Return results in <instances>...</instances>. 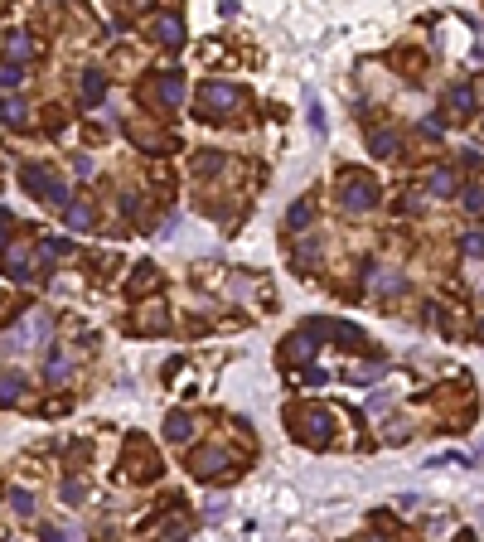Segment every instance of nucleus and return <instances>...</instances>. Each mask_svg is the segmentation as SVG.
Instances as JSON below:
<instances>
[{
    "mask_svg": "<svg viewBox=\"0 0 484 542\" xmlns=\"http://www.w3.org/2000/svg\"><path fill=\"white\" fill-rule=\"evenodd\" d=\"M20 184H25L34 199L54 204V209H63V204H68V189H63V179H58L54 170H44V165H25V170H20Z\"/></svg>",
    "mask_w": 484,
    "mask_h": 542,
    "instance_id": "1",
    "label": "nucleus"
},
{
    "mask_svg": "<svg viewBox=\"0 0 484 542\" xmlns=\"http://www.w3.org/2000/svg\"><path fill=\"white\" fill-rule=\"evenodd\" d=\"M339 199H344V209L349 214H368V209H378V184L368 179V175H344V189H339Z\"/></svg>",
    "mask_w": 484,
    "mask_h": 542,
    "instance_id": "2",
    "label": "nucleus"
},
{
    "mask_svg": "<svg viewBox=\"0 0 484 542\" xmlns=\"http://www.w3.org/2000/svg\"><path fill=\"white\" fill-rule=\"evenodd\" d=\"M199 107H204V116L233 111L238 107V87H228V82H204V87H199Z\"/></svg>",
    "mask_w": 484,
    "mask_h": 542,
    "instance_id": "3",
    "label": "nucleus"
},
{
    "mask_svg": "<svg viewBox=\"0 0 484 542\" xmlns=\"http://www.w3.org/2000/svg\"><path fill=\"white\" fill-rule=\"evenodd\" d=\"M228 460H233V455H228V450H214V446H209V450H194V455H189V475H194V480H218V475L228 470Z\"/></svg>",
    "mask_w": 484,
    "mask_h": 542,
    "instance_id": "4",
    "label": "nucleus"
},
{
    "mask_svg": "<svg viewBox=\"0 0 484 542\" xmlns=\"http://www.w3.org/2000/svg\"><path fill=\"white\" fill-rule=\"evenodd\" d=\"M296 436L310 446H329V411H296Z\"/></svg>",
    "mask_w": 484,
    "mask_h": 542,
    "instance_id": "5",
    "label": "nucleus"
},
{
    "mask_svg": "<svg viewBox=\"0 0 484 542\" xmlns=\"http://www.w3.org/2000/svg\"><path fill=\"white\" fill-rule=\"evenodd\" d=\"M0 54L10 58V63H29V58L39 54V44L29 39L25 29H10V34H0Z\"/></svg>",
    "mask_w": 484,
    "mask_h": 542,
    "instance_id": "6",
    "label": "nucleus"
},
{
    "mask_svg": "<svg viewBox=\"0 0 484 542\" xmlns=\"http://www.w3.org/2000/svg\"><path fill=\"white\" fill-rule=\"evenodd\" d=\"M150 97H155L160 107H180V97H185V78H180V73H160V82L150 87Z\"/></svg>",
    "mask_w": 484,
    "mask_h": 542,
    "instance_id": "7",
    "label": "nucleus"
},
{
    "mask_svg": "<svg viewBox=\"0 0 484 542\" xmlns=\"http://www.w3.org/2000/svg\"><path fill=\"white\" fill-rule=\"evenodd\" d=\"M150 34L160 39L165 49H180V44H185V25H180L175 15H160V20H150Z\"/></svg>",
    "mask_w": 484,
    "mask_h": 542,
    "instance_id": "8",
    "label": "nucleus"
},
{
    "mask_svg": "<svg viewBox=\"0 0 484 542\" xmlns=\"http://www.w3.org/2000/svg\"><path fill=\"white\" fill-rule=\"evenodd\" d=\"M446 107L456 111V116H470V111H475V87H465V82H456V87L446 92Z\"/></svg>",
    "mask_w": 484,
    "mask_h": 542,
    "instance_id": "9",
    "label": "nucleus"
},
{
    "mask_svg": "<svg viewBox=\"0 0 484 542\" xmlns=\"http://www.w3.org/2000/svg\"><path fill=\"white\" fill-rule=\"evenodd\" d=\"M102 92H107V73H82V107H97L102 102Z\"/></svg>",
    "mask_w": 484,
    "mask_h": 542,
    "instance_id": "10",
    "label": "nucleus"
},
{
    "mask_svg": "<svg viewBox=\"0 0 484 542\" xmlns=\"http://www.w3.org/2000/svg\"><path fill=\"white\" fill-rule=\"evenodd\" d=\"M5 271H10L15 281H29V252L25 247H10V252H5Z\"/></svg>",
    "mask_w": 484,
    "mask_h": 542,
    "instance_id": "11",
    "label": "nucleus"
},
{
    "mask_svg": "<svg viewBox=\"0 0 484 542\" xmlns=\"http://www.w3.org/2000/svg\"><path fill=\"white\" fill-rule=\"evenodd\" d=\"M155 281H160V271L150 267V262H141V271H136V276H131V286H126V296H141V291H150Z\"/></svg>",
    "mask_w": 484,
    "mask_h": 542,
    "instance_id": "12",
    "label": "nucleus"
},
{
    "mask_svg": "<svg viewBox=\"0 0 484 542\" xmlns=\"http://www.w3.org/2000/svg\"><path fill=\"white\" fill-rule=\"evenodd\" d=\"M368 150H373L378 160L397 155V136H392V131H373V136H368Z\"/></svg>",
    "mask_w": 484,
    "mask_h": 542,
    "instance_id": "13",
    "label": "nucleus"
},
{
    "mask_svg": "<svg viewBox=\"0 0 484 542\" xmlns=\"http://www.w3.org/2000/svg\"><path fill=\"white\" fill-rule=\"evenodd\" d=\"M427 189L441 194V199H446V194H456V175H451V170H431V175H427Z\"/></svg>",
    "mask_w": 484,
    "mask_h": 542,
    "instance_id": "14",
    "label": "nucleus"
},
{
    "mask_svg": "<svg viewBox=\"0 0 484 542\" xmlns=\"http://www.w3.org/2000/svg\"><path fill=\"white\" fill-rule=\"evenodd\" d=\"M68 228H92V204H63Z\"/></svg>",
    "mask_w": 484,
    "mask_h": 542,
    "instance_id": "15",
    "label": "nucleus"
},
{
    "mask_svg": "<svg viewBox=\"0 0 484 542\" xmlns=\"http://www.w3.org/2000/svg\"><path fill=\"white\" fill-rule=\"evenodd\" d=\"M218 170H223V150H204L194 160V175H218Z\"/></svg>",
    "mask_w": 484,
    "mask_h": 542,
    "instance_id": "16",
    "label": "nucleus"
},
{
    "mask_svg": "<svg viewBox=\"0 0 484 542\" xmlns=\"http://www.w3.org/2000/svg\"><path fill=\"white\" fill-rule=\"evenodd\" d=\"M0 402L5 406L20 402V378H15V373H0Z\"/></svg>",
    "mask_w": 484,
    "mask_h": 542,
    "instance_id": "17",
    "label": "nucleus"
},
{
    "mask_svg": "<svg viewBox=\"0 0 484 542\" xmlns=\"http://www.w3.org/2000/svg\"><path fill=\"white\" fill-rule=\"evenodd\" d=\"M165 436H170V441H189V416H185V411H175V416H170Z\"/></svg>",
    "mask_w": 484,
    "mask_h": 542,
    "instance_id": "18",
    "label": "nucleus"
},
{
    "mask_svg": "<svg viewBox=\"0 0 484 542\" xmlns=\"http://www.w3.org/2000/svg\"><path fill=\"white\" fill-rule=\"evenodd\" d=\"M10 509H15L20 518H29V514H34V494H25V489H15V494H10Z\"/></svg>",
    "mask_w": 484,
    "mask_h": 542,
    "instance_id": "19",
    "label": "nucleus"
},
{
    "mask_svg": "<svg viewBox=\"0 0 484 542\" xmlns=\"http://www.w3.org/2000/svg\"><path fill=\"white\" fill-rule=\"evenodd\" d=\"M286 223H291V228H305V223H310V199H300V204H291V214H286Z\"/></svg>",
    "mask_w": 484,
    "mask_h": 542,
    "instance_id": "20",
    "label": "nucleus"
},
{
    "mask_svg": "<svg viewBox=\"0 0 484 542\" xmlns=\"http://www.w3.org/2000/svg\"><path fill=\"white\" fill-rule=\"evenodd\" d=\"M5 126H25V107H20V102H5Z\"/></svg>",
    "mask_w": 484,
    "mask_h": 542,
    "instance_id": "21",
    "label": "nucleus"
},
{
    "mask_svg": "<svg viewBox=\"0 0 484 542\" xmlns=\"http://www.w3.org/2000/svg\"><path fill=\"white\" fill-rule=\"evenodd\" d=\"M465 209H470V214H484V189H470V194H465Z\"/></svg>",
    "mask_w": 484,
    "mask_h": 542,
    "instance_id": "22",
    "label": "nucleus"
},
{
    "mask_svg": "<svg viewBox=\"0 0 484 542\" xmlns=\"http://www.w3.org/2000/svg\"><path fill=\"white\" fill-rule=\"evenodd\" d=\"M63 373H68V358H58V353H54V358H49V378H63Z\"/></svg>",
    "mask_w": 484,
    "mask_h": 542,
    "instance_id": "23",
    "label": "nucleus"
},
{
    "mask_svg": "<svg viewBox=\"0 0 484 542\" xmlns=\"http://www.w3.org/2000/svg\"><path fill=\"white\" fill-rule=\"evenodd\" d=\"M465 252H470V257H484V238H480V233L465 238Z\"/></svg>",
    "mask_w": 484,
    "mask_h": 542,
    "instance_id": "24",
    "label": "nucleus"
},
{
    "mask_svg": "<svg viewBox=\"0 0 484 542\" xmlns=\"http://www.w3.org/2000/svg\"><path fill=\"white\" fill-rule=\"evenodd\" d=\"M446 131V126H441V116H427V121H422V136H441Z\"/></svg>",
    "mask_w": 484,
    "mask_h": 542,
    "instance_id": "25",
    "label": "nucleus"
},
{
    "mask_svg": "<svg viewBox=\"0 0 484 542\" xmlns=\"http://www.w3.org/2000/svg\"><path fill=\"white\" fill-rule=\"evenodd\" d=\"M10 228H15V218H10L5 209H0V247H5V238H10Z\"/></svg>",
    "mask_w": 484,
    "mask_h": 542,
    "instance_id": "26",
    "label": "nucleus"
}]
</instances>
